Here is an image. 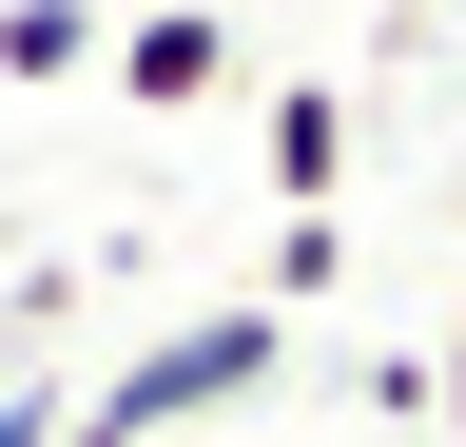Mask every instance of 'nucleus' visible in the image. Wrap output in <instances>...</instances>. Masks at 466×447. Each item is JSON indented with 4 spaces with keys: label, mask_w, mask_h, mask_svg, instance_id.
Masks as SVG:
<instances>
[{
    "label": "nucleus",
    "mask_w": 466,
    "mask_h": 447,
    "mask_svg": "<svg viewBox=\"0 0 466 447\" xmlns=\"http://www.w3.org/2000/svg\"><path fill=\"white\" fill-rule=\"evenodd\" d=\"M272 370H291V330L233 292V311H195V330H156L97 409H58V447H156V428H195V409H233V389H272Z\"/></svg>",
    "instance_id": "1"
},
{
    "label": "nucleus",
    "mask_w": 466,
    "mask_h": 447,
    "mask_svg": "<svg viewBox=\"0 0 466 447\" xmlns=\"http://www.w3.org/2000/svg\"><path fill=\"white\" fill-rule=\"evenodd\" d=\"M97 59H116L137 117H195V97L233 78V20H214V0H156V20H97Z\"/></svg>",
    "instance_id": "2"
},
{
    "label": "nucleus",
    "mask_w": 466,
    "mask_h": 447,
    "mask_svg": "<svg viewBox=\"0 0 466 447\" xmlns=\"http://www.w3.org/2000/svg\"><path fill=\"white\" fill-rule=\"evenodd\" d=\"M330 176H350V97H330V78H291V97H272V195H291V214H330Z\"/></svg>",
    "instance_id": "3"
},
{
    "label": "nucleus",
    "mask_w": 466,
    "mask_h": 447,
    "mask_svg": "<svg viewBox=\"0 0 466 447\" xmlns=\"http://www.w3.org/2000/svg\"><path fill=\"white\" fill-rule=\"evenodd\" d=\"M97 59V0H0V78H78Z\"/></svg>",
    "instance_id": "4"
},
{
    "label": "nucleus",
    "mask_w": 466,
    "mask_h": 447,
    "mask_svg": "<svg viewBox=\"0 0 466 447\" xmlns=\"http://www.w3.org/2000/svg\"><path fill=\"white\" fill-rule=\"evenodd\" d=\"M311 292H350V234H330V214H291V234H272V272H253V311L291 330V311H311Z\"/></svg>",
    "instance_id": "5"
},
{
    "label": "nucleus",
    "mask_w": 466,
    "mask_h": 447,
    "mask_svg": "<svg viewBox=\"0 0 466 447\" xmlns=\"http://www.w3.org/2000/svg\"><path fill=\"white\" fill-rule=\"evenodd\" d=\"M0 447H58V389H0Z\"/></svg>",
    "instance_id": "6"
},
{
    "label": "nucleus",
    "mask_w": 466,
    "mask_h": 447,
    "mask_svg": "<svg viewBox=\"0 0 466 447\" xmlns=\"http://www.w3.org/2000/svg\"><path fill=\"white\" fill-rule=\"evenodd\" d=\"M447 447H466V330H447Z\"/></svg>",
    "instance_id": "7"
},
{
    "label": "nucleus",
    "mask_w": 466,
    "mask_h": 447,
    "mask_svg": "<svg viewBox=\"0 0 466 447\" xmlns=\"http://www.w3.org/2000/svg\"><path fill=\"white\" fill-rule=\"evenodd\" d=\"M428 20H466V0H428Z\"/></svg>",
    "instance_id": "8"
}]
</instances>
